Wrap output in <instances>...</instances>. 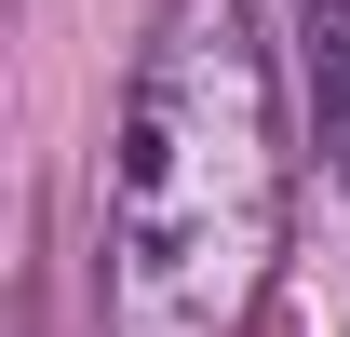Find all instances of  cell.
I'll return each instance as SVG.
<instances>
[{"instance_id": "6da1fadb", "label": "cell", "mask_w": 350, "mask_h": 337, "mask_svg": "<svg viewBox=\"0 0 350 337\" xmlns=\"http://www.w3.org/2000/svg\"><path fill=\"white\" fill-rule=\"evenodd\" d=\"M283 256V82L256 0H162L94 175V337H243Z\"/></svg>"}, {"instance_id": "7a4b0ae2", "label": "cell", "mask_w": 350, "mask_h": 337, "mask_svg": "<svg viewBox=\"0 0 350 337\" xmlns=\"http://www.w3.org/2000/svg\"><path fill=\"white\" fill-rule=\"evenodd\" d=\"M297 95H310V149L350 189V0H297Z\"/></svg>"}]
</instances>
